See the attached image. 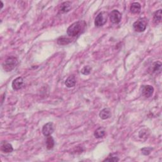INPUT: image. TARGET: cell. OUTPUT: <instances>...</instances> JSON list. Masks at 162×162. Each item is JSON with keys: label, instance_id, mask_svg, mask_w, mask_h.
Wrapping results in <instances>:
<instances>
[{"label": "cell", "instance_id": "cell-1", "mask_svg": "<svg viewBox=\"0 0 162 162\" xmlns=\"http://www.w3.org/2000/svg\"><path fill=\"white\" fill-rule=\"evenodd\" d=\"M86 24L84 21H77L73 23L67 29V34L71 37H76L84 29Z\"/></svg>", "mask_w": 162, "mask_h": 162}, {"label": "cell", "instance_id": "cell-2", "mask_svg": "<svg viewBox=\"0 0 162 162\" xmlns=\"http://www.w3.org/2000/svg\"><path fill=\"white\" fill-rule=\"evenodd\" d=\"M18 65V60L15 56H10L4 61L3 63V68L6 72H11L13 70L16 65Z\"/></svg>", "mask_w": 162, "mask_h": 162}, {"label": "cell", "instance_id": "cell-3", "mask_svg": "<svg viewBox=\"0 0 162 162\" xmlns=\"http://www.w3.org/2000/svg\"><path fill=\"white\" fill-rule=\"evenodd\" d=\"M147 19L145 18L139 19L133 24V28L135 31L142 32L146 30L147 27Z\"/></svg>", "mask_w": 162, "mask_h": 162}, {"label": "cell", "instance_id": "cell-4", "mask_svg": "<svg viewBox=\"0 0 162 162\" xmlns=\"http://www.w3.org/2000/svg\"><path fill=\"white\" fill-rule=\"evenodd\" d=\"M108 14L106 11H102L99 13L95 19L94 24L96 27H101L105 25L108 17Z\"/></svg>", "mask_w": 162, "mask_h": 162}, {"label": "cell", "instance_id": "cell-5", "mask_svg": "<svg viewBox=\"0 0 162 162\" xmlns=\"http://www.w3.org/2000/svg\"><path fill=\"white\" fill-rule=\"evenodd\" d=\"M109 17L112 23L117 24L121 21L122 14L120 13L119 11L117 10H114L110 14Z\"/></svg>", "mask_w": 162, "mask_h": 162}, {"label": "cell", "instance_id": "cell-6", "mask_svg": "<svg viewBox=\"0 0 162 162\" xmlns=\"http://www.w3.org/2000/svg\"><path fill=\"white\" fill-rule=\"evenodd\" d=\"M54 132V126L52 122H49L46 123L43 126L42 132L44 136H51Z\"/></svg>", "mask_w": 162, "mask_h": 162}, {"label": "cell", "instance_id": "cell-7", "mask_svg": "<svg viewBox=\"0 0 162 162\" xmlns=\"http://www.w3.org/2000/svg\"><path fill=\"white\" fill-rule=\"evenodd\" d=\"M154 93V88L150 85L143 86L142 88V93L146 98H150Z\"/></svg>", "mask_w": 162, "mask_h": 162}, {"label": "cell", "instance_id": "cell-8", "mask_svg": "<svg viewBox=\"0 0 162 162\" xmlns=\"http://www.w3.org/2000/svg\"><path fill=\"white\" fill-rule=\"evenodd\" d=\"M24 84V82L23 78L19 77L16 78L13 81L11 86H12V88H13L14 90H19L23 88Z\"/></svg>", "mask_w": 162, "mask_h": 162}, {"label": "cell", "instance_id": "cell-9", "mask_svg": "<svg viewBox=\"0 0 162 162\" xmlns=\"http://www.w3.org/2000/svg\"><path fill=\"white\" fill-rule=\"evenodd\" d=\"M71 3L70 1H66L61 3L60 6V13H67L70 10H71Z\"/></svg>", "mask_w": 162, "mask_h": 162}, {"label": "cell", "instance_id": "cell-10", "mask_svg": "<svg viewBox=\"0 0 162 162\" xmlns=\"http://www.w3.org/2000/svg\"><path fill=\"white\" fill-rule=\"evenodd\" d=\"M110 117H111V111L108 108H105L103 109L100 111V113H99V117L103 120H106L108 118H110Z\"/></svg>", "mask_w": 162, "mask_h": 162}, {"label": "cell", "instance_id": "cell-11", "mask_svg": "<svg viewBox=\"0 0 162 162\" xmlns=\"http://www.w3.org/2000/svg\"><path fill=\"white\" fill-rule=\"evenodd\" d=\"M65 84L69 88H73V87H74L76 84V77H75L74 76L69 77L66 79V81L65 82Z\"/></svg>", "mask_w": 162, "mask_h": 162}, {"label": "cell", "instance_id": "cell-12", "mask_svg": "<svg viewBox=\"0 0 162 162\" xmlns=\"http://www.w3.org/2000/svg\"><path fill=\"white\" fill-rule=\"evenodd\" d=\"M1 151L4 153H10L14 151V148L11 144L5 143L1 144Z\"/></svg>", "mask_w": 162, "mask_h": 162}, {"label": "cell", "instance_id": "cell-13", "mask_svg": "<svg viewBox=\"0 0 162 162\" xmlns=\"http://www.w3.org/2000/svg\"><path fill=\"white\" fill-rule=\"evenodd\" d=\"M141 6L140 4L138 2L133 3L130 8L131 12L133 14H138L141 11Z\"/></svg>", "mask_w": 162, "mask_h": 162}, {"label": "cell", "instance_id": "cell-14", "mask_svg": "<svg viewBox=\"0 0 162 162\" xmlns=\"http://www.w3.org/2000/svg\"><path fill=\"white\" fill-rule=\"evenodd\" d=\"M153 22L155 24H158L161 22V10H157L153 15Z\"/></svg>", "mask_w": 162, "mask_h": 162}, {"label": "cell", "instance_id": "cell-15", "mask_svg": "<svg viewBox=\"0 0 162 162\" xmlns=\"http://www.w3.org/2000/svg\"><path fill=\"white\" fill-rule=\"evenodd\" d=\"M94 136L96 138H101L105 135V130L103 127H99L94 132Z\"/></svg>", "mask_w": 162, "mask_h": 162}, {"label": "cell", "instance_id": "cell-16", "mask_svg": "<svg viewBox=\"0 0 162 162\" xmlns=\"http://www.w3.org/2000/svg\"><path fill=\"white\" fill-rule=\"evenodd\" d=\"M71 39L66 37H61L58 39L57 43L60 45H66L71 43Z\"/></svg>", "mask_w": 162, "mask_h": 162}, {"label": "cell", "instance_id": "cell-17", "mask_svg": "<svg viewBox=\"0 0 162 162\" xmlns=\"http://www.w3.org/2000/svg\"><path fill=\"white\" fill-rule=\"evenodd\" d=\"M55 146V141L53 138V137L51 136H48L46 139V147L48 149H51Z\"/></svg>", "mask_w": 162, "mask_h": 162}, {"label": "cell", "instance_id": "cell-18", "mask_svg": "<svg viewBox=\"0 0 162 162\" xmlns=\"http://www.w3.org/2000/svg\"><path fill=\"white\" fill-rule=\"evenodd\" d=\"M153 72L155 73H160L161 70V64L160 61L155 62V63L153 64Z\"/></svg>", "mask_w": 162, "mask_h": 162}, {"label": "cell", "instance_id": "cell-19", "mask_svg": "<svg viewBox=\"0 0 162 162\" xmlns=\"http://www.w3.org/2000/svg\"><path fill=\"white\" fill-rule=\"evenodd\" d=\"M118 161L119 158L115 154H111L107 158H106L105 160H104V161Z\"/></svg>", "mask_w": 162, "mask_h": 162}, {"label": "cell", "instance_id": "cell-20", "mask_svg": "<svg viewBox=\"0 0 162 162\" xmlns=\"http://www.w3.org/2000/svg\"><path fill=\"white\" fill-rule=\"evenodd\" d=\"M91 67L90 66L87 65V66H85L81 70V72L83 75L86 76V75H89L91 73Z\"/></svg>", "mask_w": 162, "mask_h": 162}, {"label": "cell", "instance_id": "cell-21", "mask_svg": "<svg viewBox=\"0 0 162 162\" xmlns=\"http://www.w3.org/2000/svg\"><path fill=\"white\" fill-rule=\"evenodd\" d=\"M153 150V148L150 147H146V148H143L141 149V151H142V153L144 155H149L150 154L151 151Z\"/></svg>", "mask_w": 162, "mask_h": 162}]
</instances>
